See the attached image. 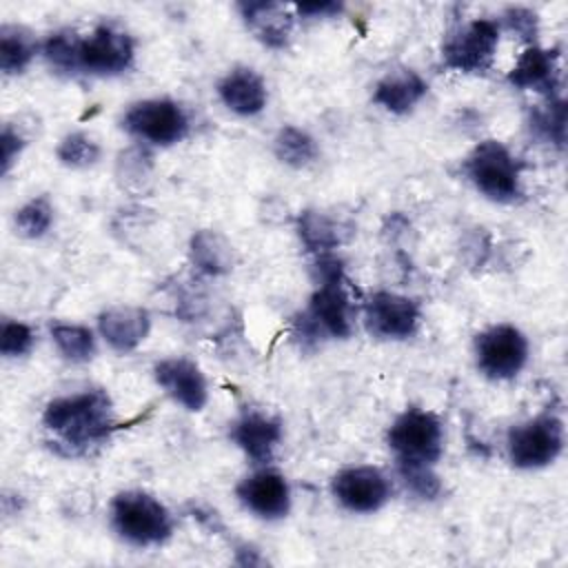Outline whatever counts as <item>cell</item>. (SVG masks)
I'll return each instance as SVG.
<instances>
[{"mask_svg": "<svg viewBox=\"0 0 568 568\" xmlns=\"http://www.w3.org/2000/svg\"><path fill=\"white\" fill-rule=\"evenodd\" d=\"M49 444L64 457H84L106 444L115 430L113 402L102 388L51 399L42 413Z\"/></svg>", "mask_w": 568, "mask_h": 568, "instance_id": "cell-1", "label": "cell"}, {"mask_svg": "<svg viewBox=\"0 0 568 568\" xmlns=\"http://www.w3.org/2000/svg\"><path fill=\"white\" fill-rule=\"evenodd\" d=\"M111 526L131 546H160L173 535L171 510L151 493L122 490L111 499Z\"/></svg>", "mask_w": 568, "mask_h": 568, "instance_id": "cell-2", "label": "cell"}, {"mask_svg": "<svg viewBox=\"0 0 568 568\" xmlns=\"http://www.w3.org/2000/svg\"><path fill=\"white\" fill-rule=\"evenodd\" d=\"M462 169L468 182L493 202L510 204L521 197V166L499 140L479 142Z\"/></svg>", "mask_w": 568, "mask_h": 568, "instance_id": "cell-3", "label": "cell"}, {"mask_svg": "<svg viewBox=\"0 0 568 568\" xmlns=\"http://www.w3.org/2000/svg\"><path fill=\"white\" fill-rule=\"evenodd\" d=\"M564 450V422L555 413H541L532 419L510 426L506 453L515 468L535 470L552 464Z\"/></svg>", "mask_w": 568, "mask_h": 568, "instance_id": "cell-4", "label": "cell"}, {"mask_svg": "<svg viewBox=\"0 0 568 568\" xmlns=\"http://www.w3.org/2000/svg\"><path fill=\"white\" fill-rule=\"evenodd\" d=\"M386 442L395 453V462H422L435 466L444 453V426L430 410L406 408L388 426Z\"/></svg>", "mask_w": 568, "mask_h": 568, "instance_id": "cell-5", "label": "cell"}, {"mask_svg": "<svg viewBox=\"0 0 568 568\" xmlns=\"http://www.w3.org/2000/svg\"><path fill=\"white\" fill-rule=\"evenodd\" d=\"M499 44V22L477 18L453 29L442 44V62L459 73H486Z\"/></svg>", "mask_w": 568, "mask_h": 568, "instance_id": "cell-6", "label": "cell"}, {"mask_svg": "<svg viewBox=\"0 0 568 568\" xmlns=\"http://www.w3.org/2000/svg\"><path fill=\"white\" fill-rule=\"evenodd\" d=\"M528 362V339L513 324H495L475 337L477 371L493 382H508Z\"/></svg>", "mask_w": 568, "mask_h": 568, "instance_id": "cell-7", "label": "cell"}, {"mask_svg": "<svg viewBox=\"0 0 568 568\" xmlns=\"http://www.w3.org/2000/svg\"><path fill=\"white\" fill-rule=\"evenodd\" d=\"M124 131L155 146H171L186 138L189 115L186 111L166 98H151L129 106L122 118Z\"/></svg>", "mask_w": 568, "mask_h": 568, "instance_id": "cell-8", "label": "cell"}, {"mask_svg": "<svg viewBox=\"0 0 568 568\" xmlns=\"http://www.w3.org/2000/svg\"><path fill=\"white\" fill-rule=\"evenodd\" d=\"M133 38L124 29L104 22L80 40L78 71L91 75H118L133 64Z\"/></svg>", "mask_w": 568, "mask_h": 568, "instance_id": "cell-9", "label": "cell"}, {"mask_svg": "<svg viewBox=\"0 0 568 568\" xmlns=\"http://www.w3.org/2000/svg\"><path fill=\"white\" fill-rule=\"evenodd\" d=\"M337 504L351 513H375L386 506L393 493L388 475L377 466H348L331 479Z\"/></svg>", "mask_w": 568, "mask_h": 568, "instance_id": "cell-10", "label": "cell"}, {"mask_svg": "<svg viewBox=\"0 0 568 568\" xmlns=\"http://www.w3.org/2000/svg\"><path fill=\"white\" fill-rule=\"evenodd\" d=\"M419 320L417 302L399 293L375 291L364 302L366 328L379 339H408L419 328Z\"/></svg>", "mask_w": 568, "mask_h": 568, "instance_id": "cell-11", "label": "cell"}, {"mask_svg": "<svg viewBox=\"0 0 568 568\" xmlns=\"http://www.w3.org/2000/svg\"><path fill=\"white\" fill-rule=\"evenodd\" d=\"M240 504L260 519L275 521L291 510V486L286 477L268 466L257 468L235 486Z\"/></svg>", "mask_w": 568, "mask_h": 568, "instance_id": "cell-12", "label": "cell"}, {"mask_svg": "<svg viewBox=\"0 0 568 568\" xmlns=\"http://www.w3.org/2000/svg\"><path fill=\"white\" fill-rule=\"evenodd\" d=\"M153 377L158 386L182 408L197 413L209 402V384L202 368L189 357H164L155 362Z\"/></svg>", "mask_w": 568, "mask_h": 568, "instance_id": "cell-13", "label": "cell"}, {"mask_svg": "<svg viewBox=\"0 0 568 568\" xmlns=\"http://www.w3.org/2000/svg\"><path fill=\"white\" fill-rule=\"evenodd\" d=\"M306 315L315 322V326L322 331V335L346 339L353 333V320L355 308L351 304V297L344 288V277H333L317 282V288L313 291L308 300Z\"/></svg>", "mask_w": 568, "mask_h": 568, "instance_id": "cell-14", "label": "cell"}, {"mask_svg": "<svg viewBox=\"0 0 568 568\" xmlns=\"http://www.w3.org/2000/svg\"><path fill=\"white\" fill-rule=\"evenodd\" d=\"M282 422L262 410H246L231 424V439L253 466H268L282 444Z\"/></svg>", "mask_w": 568, "mask_h": 568, "instance_id": "cell-15", "label": "cell"}, {"mask_svg": "<svg viewBox=\"0 0 568 568\" xmlns=\"http://www.w3.org/2000/svg\"><path fill=\"white\" fill-rule=\"evenodd\" d=\"M508 84L521 91L541 93L546 100L561 98V71H559V51L544 49L539 44L528 47L515 67L506 75Z\"/></svg>", "mask_w": 568, "mask_h": 568, "instance_id": "cell-16", "label": "cell"}, {"mask_svg": "<svg viewBox=\"0 0 568 568\" xmlns=\"http://www.w3.org/2000/svg\"><path fill=\"white\" fill-rule=\"evenodd\" d=\"M98 331L115 353H131L146 339L151 315L142 306H111L98 315Z\"/></svg>", "mask_w": 568, "mask_h": 568, "instance_id": "cell-17", "label": "cell"}, {"mask_svg": "<svg viewBox=\"0 0 568 568\" xmlns=\"http://www.w3.org/2000/svg\"><path fill=\"white\" fill-rule=\"evenodd\" d=\"M237 11L246 29L268 49H284L291 40L293 16L280 2L268 0H246L237 4Z\"/></svg>", "mask_w": 568, "mask_h": 568, "instance_id": "cell-18", "label": "cell"}, {"mask_svg": "<svg viewBox=\"0 0 568 568\" xmlns=\"http://www.w3.org/2000/svg\"><path fill=\"white\" fill-rule=\"evenodd\" d=\"M217 98L229 111H233L235 115H242V118L262 113L266 106V100H268L264 80L248 67L231 69L217 82Z\"/></svg>", "mask_w": 568, "mask_h": 568, "instance_id": "cell-19", "label": "cell"}, {"mask_svg": "<svg viewBox=\"0 0 568 568\" xmlns=\"http://www.w3.org/2000/svg\"><path fill=\"white\" fill-rule=\"evenodd\" d=\"M426 91H428V84L424 82V78L419 73L410 71V69H399V71L386 73L375 84L373 102L379 104L382 109H386L388 113L404 115L422 102Z\"/></svg>", "mask_w": 568, "mask_h": 568, "instance_id": "cell-20", "label": "cell"}, {"mask_svg": "<svg viewBox=\"0 0 568 568\" xmlns=\"http://www.w3.org/2000/svg\"><path fill=\"white\" fill-rule=\"evenodd\" d=\"M351 233H353L351 224L320 209H306L297 217V235L306 246V251H311L313 255L333 253L337 246H342L348 240Z\"/></svg>", "mask_w": 568, "mask_h": 568, "instance_id": "cell-21", "label": "cell"}, {"mask_svg": "<svg viewBox=\"0 0 568 568\" xmlns=\"http://www.w3.org/2000/svg\"><path fill=\"white\" fill-rule=\"evenodd\" d=\"M191 264L204 275H226L233 268V246L231 242L213 229L195 231L189 242Z\"/></svg>", "mask_w": 568, "mask_h": 568, "instance_id": "cell-22", "label": "cell"}, {"mask_svg": "<svg viewBox=\"0 0 568 568\" xmlns=\"http://www.w3.org/2000/svg\"><path fill=\"white\" fill-rule=\"evenodd\" d=\"M273 153L282 164L302 169V166H308L315 162L320 149H317L315 138L308 131L286 124L277 131V135L273 140Z\"/></svg>", "mask_w": 568, "mask_h": 568, "instance_id": "cell-23", "label": "cell"}, {"mask_svg": "<svg viewBox=\"0 0 568 568\" xmlns=\"http://www.w3.org/2000/svg\"><path fill=\"white\" fill-rule=\"evenodd\" d=\"M36 53L38 42L27 29L16 24H4L0 29V69L7 75L22 73Z\"/></svg>", "mask_w": 568, "mask_h": 568, "instance_id": "cell-24", "label": "cell"}, {"mask_svg": "<svg viewBox=\"0 0 568 568\" xmlns=\"http://www.w3.org/2000/svg\"><path fill=\"white\" fill-rule=\"evenodd\" d=\"M51 339L58 348V353L73 362V364H84L93 359L95 355V337L89 326L73 324V322H53L49 326Z\"/></svg>", "mask_w": 568, "mask_h": 568, "instance_id": "cell-25", "label": "cell"}, {"mask_svg": "<svg viewBox=\"0 0 568 568\" xmlns=\"http://www.w3.org/2000/svg\"><path fill=\"white\" fill-rule=\"evenodd\" d=\"M528 126L539 140H544L557 149H564V142H566V102H564V98L546 100V104L532 106Z\"/></svg>", "mask_w": 568, "mask_h": 568, "instance_id": "cell-26", "label": "cell"}, {"mask_svg": "<svg viewBox=\"0 0 568 568\" xmlns=\"http://www.w3.org/2000/svg\"><path fill=\"white\" fill-rule=\"evenodd\" d=\"M80 40L82 38L73 29H60L42 42V55L55 71L75 73Z\"/></svg>", "mask_w": 568, "mask_h": 568, "instance_id": "cell-27", "label": "cell"}, {"mask_svg": "<svg viewBox=\"0 0 568 568\" xmlns=\"http://www.w3.org/2000/svg\"><path fill=\"white\" fill-rule=\"evenodd\" d=\"M397 475L404 481V486L424 501H433L442 495V479L433 470V464L397 462Z\"/></svg>", "mask_w": 568, "mask_h": 568, "instance_id": "cell-28", "label": "cell"}, {"mask_svg": "<svg viewBox=\"0 0 568 568\" xmlns=\"http://www.w3.org/2000/svg\"><path fill=\"white\" fill-rule=\"evenodd\" d=\"M13 222L22 237H29V240L42 237L53 224V206H51L49 197L40 195V197L29 200L27 204H22L16 211Z\"/></svg>", "mask_w": 568, "mask_h": 568, "instance_id": "cell-29", "label": "cell"}, {"mask_svg": "<svg viewBox=\"0 0 568 568\" xmlns=\"http://www.w3.org/2000/svg\"><path fill=\"white\" fill-rule=\"evenodd\" d=\"M55 155H58L60 164H64L69 169H87L100 160V146L87 133L73 131L60 140Z\"/></svg>", "mask_w": 568, "mask_h": 568, "instance_id": "cell-30", "label": "cell"}, {"mask_svg": "<svg viewBox=\"0 0 568 568\" xmlns=\"http://www.w3.org/2000/svg\"><path fill=\"white\" fill-rule=\"evenodd\" d=\"M33 328L18 320H4L0 328V353L4 357H22L33 348Z\"/></svg>", "mask_w": 568, "mask_h": 568, "instance_id": "cell-31", "label": "cell"}, {"mask_svg": "<svg viewBox=\"0 0 568 568\" xmlns=\"http://www.w3.org/2000/svg\"><path fill=\"white\" fill-rule=\"evenodd\" d=\"M504 27L508 31H513L515 36H519L524 42H528V47L537 44V33H539V20L537 13L526 9V7H508L501 16Z\"/></svg>", "mask_w": 568, "mask_h": 568, "instance_id": "cell-32", "label": "cell"}, {"mask_svg": "<svg viewBox=\"0 0 568 568\" xmlns=\"http://www.w3.org/2000/svg\"><path fill=\"white\" fill-rule=\"evenodd\" d=\"M24 144H27L24 138H22L16 129H11L9 124L2 129L0 146H2V173H4V175L9 173V169H11V164L16 162V158L22 153Z\"/></svg>", "mask_w": 568, "mask_h": 568, "instance_id": "cell-33", "label": "cell"}, {"mask_svg": "<svg viewBox=\"0 0 568 568\" xmlns=\"http://www.w3.org/2000/svg\"><path fill=\"white\" fill-rule=\"evenodd\" d=\"M300 16L304 18H331L342 13V2H333V0H324V2H302L295 7Z\"/></svg>", "mask_w": 568, "mask_h": 568, "instance_id": "cell-34", "label": "cell"}]
</instances>
